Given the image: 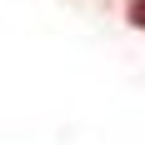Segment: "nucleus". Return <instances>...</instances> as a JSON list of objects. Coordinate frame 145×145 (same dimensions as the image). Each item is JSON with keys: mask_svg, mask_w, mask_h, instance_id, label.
Here are the masks:
<instances>
[{"mask_svg": "<svg viewBox=\"0 0 145 145\" xmlns=\"http://www.w3.org/2000/svg\"><path fill=\"white\" fill-rule=\"evenodd\" d=\"M125 20L135 30H145V0H125Z\"/></svg>", "mask_w": 145, "mask_h": 145, "instance_id": "nucleus-1", "label": "nucleus"}]
</instances>
